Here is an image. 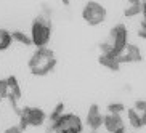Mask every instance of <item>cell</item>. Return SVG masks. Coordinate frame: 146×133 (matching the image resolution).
Returning <instances> with one entry per match:
<instances>
[{"label": "cell", "instance_id": "cell-17", "mask_svg": "<svg viewBox=\"0 0 146 133\" xmlns=\"http://www.w3.org/2000/svg\"><path fill=\"white\" fill-rule=\"evenodd\" d=\"M7 99H8V101H10V107L13 109V112H15V114H18V116H19V114H21V109L18 107V99H15L13 96H11V95H7Z\"/></svg>", "mask_w": 146, "mask_h": 133}, {"label": "cell", "instance_id": "cell-28", "mask_svg": "<svg viewBox=\"0 0 146 133\" xmlns=\"http://www.w3.org/2000/svg\"><path fill=\"white\" fill-rule=\"evenodd\" d=\"M61 2H63L64 7H69V3H71V0H61Z\"/></svg>", "mask_w": 146, "mask_h": 133}, {"label": "cell", "instance_id": "cell-26", "mask_svg": "<svg viewBox=\"0 0 146 133\" xmlns=\"http://www.w3.org/2000/svg\"><path fill=\"white\" fill-rule=\"evenodd\" d=\"M45 133H55V130L52 128V125L48 124V127H45Z\"/></svg>", "mask_w": 146, "mask_h": 133}, {"label": "cell", "instance_id": "cell-2", "mask_svg": "<svg viewBox=\"0 0 146 133\" xmlns=\"http://www.w3.org/2000/svg\"><path fill=\"white\" fill-rule=\"evenodd\" d=\"M52 37V21L39 15L34 18L32 26H31V42L37 48L47 47Z\"/></svg>", "mask_w": 146, "mask_h": 133}, {"label": "cell", "instance_id": "cell-6", "mask_svg": "<svg viewBox=\"0 0 146 133\" xmlns=\"http://www.w3.org/2000/svg\"><path fill=\"white\" fill-rule=\"evenodd\" d=\"M21 114L23 116H26L27 119V125L29 127H42L45 124V120H47V114L43 109L40 107H23L21 109Z\"/></svg>", "mask_w": 146, "mask_h": 133}, {"label": "cell", "instance_id": "cell-7", "mask_svg": "<svg viewBox=\"0 0 146 133\" xmlns=\"http://www.w3.org/2000/svg\"><path fill=\"white\" fill-rule=\"evenodd\" d=\"M117 61H119L120 64H122V63H141L143 55H141V52H140V48H138L137 45L127 43L124 53L117 58Z\"/></svg>", "mask_w": 146, "mask_h": 133}, {"label": "cell", "instance_id": "cell-14", "mask_svg": "<svg viewBox=\"0 0 146 133\" xmlns=\"http://www.w3.org/2000/svg\"><path fill=\"white\" fill-rule=\"evenodd\" d=\"M87 125L92 128V132H96V130L103 125V116L98 114V116L92 117V119H87Z\"/></svg>", "mask_w": 146, "mask_h": 133}, {"label": "cell", "instance_id": "cell-15", "mask_svg": "<svg viewBox=\"0 0 146 133\" xmlns=\"http://www.w3.org/2000/svg\"><path fill=\"white\" fill-rule=\"evenodd\" d=\"M63 114H64V104H63V103L56 104V107L53 109L52 114H50V124H52V122H55V120L58 119V117H61Z\"/></svg>", "mask_w": 146, "mask_h": 133}, {"label": "cell", "instance_id": "cell-30", "mask_svg": "<svg viewBox=\"0 0 146 133\" xmlns=\"http://www.w3.org/2000/svg\"><path fill=\"white\" fill-rule=\"evenodd\" d=\"M90 133H96V132H90Z\"/></svg>", "mask_w": 146, "mask_h": 133}, {"label": "cell", "instance_id": "cell-12", "mask_svg": "<svg viewBox=\"0 0 146 133\" xmlns=\"http://www.w3.org/2000/svg\"><path fill=\"white\" fill-rule=\"evenodd\" d=\"M145 2H140V3H135V5H130V7H127V10L124 11V15L127 18H133L137 16V15L141 13L143 16H145Z\"/></svg>", "mask_w": 146, "mask_h": 133}, {"label": "cell", "instance_id": "cell-21", "mask_svg": "<svg viewBox=\"0 0 146 133\" xmlns=\"http://www.w3.org/2000/svg\"><path fill=\"white\" fill-rule=\"evenodd\" d=\"M8 95V88H7V82L5 80H0V99L7 98Z\"/></svg>", "mask_w": 146, "mask_h": 133}, {"label": "cell", "instance_id": "cell-16", "mask_svg": "<svg viewBox=\"0 0 146 133\" xmlns=\"http://www.w3.org/2000/svg\"><path fill=\"white\" fill-rule=\"evenodd\" d=\"M125 111V106L122 103H111L108 104V112L109 114H122Z\"/></svg>", "mask_w": 146, "mask_h": 133}, {"label": "cell", "instance_id": "cell-9", "mask_svg": "<svg viewBox=\"0 0 146 133\" xmlns=\"http://www.w3.org/2000/svg\"><path fill=\"white\" fill-rule=\"evenodd\" d=\"M127 117H129V122L133 128H143L146 124V117L145 114H138L133 107L127 109Z\"/></svg>", "mask_w": 146, "mask_h": 133}, {"label": "cell", "instance_id": "cell-27", "mask_svg": "<svg viewBox=\"0 0 146 133\" xmlns=\"http://www.w3.org/2000/svg\"><path fill=\"white\" fill-rule=\"evenodd\" d=\"M127 2H129L130 5H135V3H140L141 0H127Z\"/></svg>", "mask_w": 146, "mask_h": 133}, {"label": "cell", "instance_id": "cell-23", "mask_svg": "<svg viewBox=\"0 0 146 133\" xmlns=\"http://www.w3.org/2000/svg\"><path fill=\"white\" fill-rule=\"evenodd\" d=\"M138 35H140V39H146V29H141V27H140Z\"/></svg>", "mask_w": 146, "mask_h": 133}, {"label": "cell", "instance_id": "cell-25", "mask_svg": "<svg viewBox=\"0 0 146 133\" xmlns=\"http://www.w3.org/2000/svg\"><path fill=\"white\" fill-rule=\"evenodd\" d=\"M112 133H125V127H119V128H116Z\"/></svg>", "mask_w": 146, "mask_h": 133}, {"label": "cell", "instance_id": "cell-8", "mask_svg": "<svg viewBox=\"0 0 146 133\" xmlns=\"http://www.w3.org/2000/svg\"><path fill=\"white\" fill-rule=\"evenodd\" d=\"M103 127L106 128L108 133H112L116 128L124 127V120H122L120 114H106V116H103Z\"/></svg>", "mask_w": 146, "mask_h": 133}, {"label": "cell", "instance_id": "cell-20", "mask_svg": "<svg viewBox=\"0 0 146 133\" xmlns=\"http://www.w3.org/2000/svg\"><path fill=\"white\" fill-rule=\"evenodd\" d=\"M98 114H101V112H100L98 104H92V106L88 107V114H87V119H92V117L98 116Z\"/></svg>", "mask_w": 146, "mask_h": 133}, {"label": "cell", "instance_id": "cell-3", "mask_svg": "<svg viewBox=\"0 0 146 133\" xmlns=\"http://www.w3.org/2000/svg\"><path fill=\"white\" fill-rule=\"evenodd\" d=\"M127 37H129V30H127V27L124 26V24H117V26H114L111 29V32H109V40L108 42L111 43V53L108 56H111V58H119L122 53H124L125 47H127Z\"/></svg>", "mask_w": 146, "mask_h": 133}, {"label": "cell", "instance_id": "cell-11", "mask_svg": "<svg viewBox=\"0 0 146 133\" xmlns=\"http://www.w3.org/2000/svg\"><path fill=\"white\" fill-rule=\"evenodd\" d=\"M98 63L101 66H104L106 69L112 71V72H117V71L120 69V63L117 61V58H111V56H108V55H101V56H100Z\"/></svg>", "mask_w": 146, "mask_h": 133}, {"label": "cell", "instance_id": "cell-5", "mask_svg": "<svg viewBox=\"0 0 146 133\" xmlns=\"http://www.w3.org/2000/svg\"><path fill=\"white\" fill-rule=\"evenodd\" d=\"M50 125L55 132L56 130H68L69 133H82V130H84L80 117L76 114H63Z\"/></svg>", "mask_w": 146, "mask_h": 133}, {"label": "cell", "instance_id": "cell-22", "mask_svg": "<svg viewBox=\"0 0 146 133\" xmlns=\"http://www.w3.org/2000/svg\"><path fill=\"white\" fill-rule=\"evenodd\" d=\"M18 127H19V130H21V132H24V130H26L27 127H29V125H27V119H26V116L19 114V125H18Z\"/></svg>", "mask_w": 146, "mask_h": 133}, {"label": "cell", "instance_id": "cell-18", "mask_svg": "<svg viewBox=\"0 0 146 133\" xmlns=\"http://www.w3.org/2000/svg\"><path fill=\"white\" fill-rule=\"evenodd\" d=\"M11 37H10V34L7 35V37H2L0 39V52H5L7 48H10V45H11Z\"/></svg>", "mask_w": 146, "mask_h": 133}, {"label": "cell", "instance_id": "cell-31", "mask_svg": "<svg viewBox=\"0 0 146 133\" xmlns=\"http://www.w3.org/2000/svg\"><path fill=\"white\" fill-rule=\"evenodd\" d=\"M141 2H145V0H141Z\"/></svg>", "mask_w": 146, "mask_h": 133}, {"label": "cell", "instance_id": "cell-10", "mask_svg": "<svg viewBox=\"0 0 146 133\" xmlns=\"http://www.w3.org/2000/svg\"><path fill=\"white\" fill-rule=\"evenodd\" d=\"M7 82V88H8V95H11L15 99H21V88H19V83H18L16 77L15 75H10L8 79H5Z\"/></svg>", "mask_w": 146, "mask_h": 133}, {"label": "cell", "instance_id": "cell-4", "mask_svg": "<svg viewBox=\"0 0 146 133\" xmlns=\"http://www.w3.org/2000/svg\"><path fill=\"white\" fill-rule=\"evenodd\" d=\"M106 8L98 2H87L82 10V18L88 26H98L106 19Z\"/></svg>", "mask_w": 146, "mask_h": 133}, {"label": "cell", "instance_id": "cell-19", "mask_svg": "<svg viewBox=\"0 0 146 133\" xmlns=\"http://www.w3.org/2000/svg\"><path fill=\"white\" fill-rule=\"evenodd\" d=\"M133 109H135L138 114H145V111H146L145 99H137V101H135V106H133Z\"/></svg>", "mask_w": 146, "mask_h": 133}, {"label": "cell", "instance_id": "cell-24", "mask_svg": "<svg viewBox=\"0 0 146 133\" xmlns=\"http://www.w3.org/2000/svg\"><path fill=\"white\" fill-rule=\"evenodd\" d=\"M10 130H11V133H23L21 130H19V127H18V125H16V127H11Z\"/></svg>", "mask_w": 146, "mask_h": 133}, {"label": "cell", "instance_id": "cell-29", "mask_svg": "<svg viewBox=\"0 0 146 133\" xmlns=\"http://www.w3.org/2000/svg\"><path fill=\"white\" fill-rule=\"evenodd\" d=\"M3 133H11V130H10V128H7V130H5Z\"/></svg>", "mask_w": 146, "mask_h": 133}, {"label": "cell", "instance_id": "cell-1", "mask_svg": "<svg viewBox=\"0 0 146 133\" xmlns=\"http://www.w3.org/2000/svg\"><path fill=\"white\" fill-rule=\"evenodd\" d=\"M55 66H56L55 55H53V52L48 47L37 48L35 53L31 56L29 60V69L32 72V75H39V77L50 74L55 69Z\"/></svg>", "mask_w": 146, "mask_h": 133}, {"label": "cell", "instance_id": "cell-13", "mask_svg": "<svg viewBox=\"0 0 146 133\" xmlns=\"http://www.w3.org/2000/svg\"><path fill=\"white\" fill-rule=\"evenodd\" d=\"M10 37H11V40H16V42L23 43V45H26V47L32 45V42H31V37H29L27 34H24V32H21V30L10 32Z\"/></svg>", "mask_w": 146, "mask_h": 133}]
</instances>
